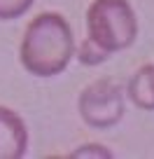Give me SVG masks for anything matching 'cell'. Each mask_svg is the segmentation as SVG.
<instances>
[{
    "label": "cell",
    "instance_id": "2",
    "mask_svg": "<svg viewBox=\"0 0 154 159\" xmlns=\"http://www.w3.org/2000/svg\"><path fill=\"white\" fill-rule=\"evenodd\" d=\"M138 38V19L129 0H94L86 10V40L105 54L129 49Z\"/></svg>",
    "mask_w": 154,
    "mask_h": 159
},
{
    "label": "cell",
    "instance_id": "6",
    "mask_svg": "<svg viewBox=\"0 0 154 159\" xmlns=\"http://www.w3.org/2000/svg\"><path fill=\"white\" fill-rule=\"evenodd\" d=\"M35 0H0V21H12L24 16Z\"/></svg>",
    "mask_w": 154,
    "mask_h": 159
},
{
    "label": "cell",
    "instance_id": "7",
    "mask_svg": "<svg viewBox=\"0 0 154 159\" xmlns=\"http://www.w3.org/2000/svg\"><path fill=\"white\" fill-rule=\"evenodd\" d=\"M75 54H77V59H80L84 66H98L110 56V54H105L103 49H98L91 40H84L80 45V49H75Z\"/></svg>",
    "mask_w": 154,
    "mask_h": 159
},
{
    "label": "cell",
    "instance_id": "4",
    "mask_svg": "<svg viewBox=\"0 0 154 159\" xmlns=\"http://www.w3.org/2000/svg\"><path fill=\"white\" fill-rule=\"evenodd\" d=\"M28 152V126L7 105H0V159H21Z\"/></svg>",
    "mask_w": 154,
    "mask_h": 159
},
{
    "label": "cell",
    "instance_id": "8",
    "mask_svg": "<svg viewBox=\"0 0 154 159\" xmlns=\"http://www.w3.org/2000/svg\"><path fill=\"white\" fill-rule=\"evenodd\" d=\"M70 157H103V159H110L112 152L108 148H103V145H98V143H86L82 148H77L75 152H70Z\"/></svg>",
    "mask_w": 154,
    "mask_h": 159
},
{
    "label": "cell",
    "instance_id": "3",
    "mask_svg": "<svg viewBox=\"0 0 154 159\" xmlns=\"http://www.w3.org/2000/svg\"><path fill=\"white\" fill-rule=\"evenodd\" d=\"M77 110L86 126L91 129H112L124 119L126 101L124 89L117 82L103 77L84 87L77 98Z\"/></svg>",
    "mask_w": 154,
    "mask_h": 159
},
{
    "label": "cell",
    "instance_id": "5",
    "mask_svg": "<svg viewBox=\"0 0 154 159\" xmlns=\"http://www.w3.org/2000/svg\"><path fill=\"white\" fill-rule=\"evenodd\" d=\"M126 96L135 108L154 112V63H145L133 73L126 84Z\"/></svg>",
    "mask_w": 154,
    "mask_h": 159
},
{
    "label": "cell",
    "instance_id": "1",
    "mask_svg": "<svg viewBox=\"0 0 154 159\" xmlns=\"http://www.w3.org/2000/svg\"><path fill=\"white\" fill-rule=\"evenodd\" d=\"M21 66L35 77H56L75 59V35L59 12H42L26 26L19 49Z\"/></svg>",
    "mask_w": 154,
    "mask_h": 159
}]
</instances>
